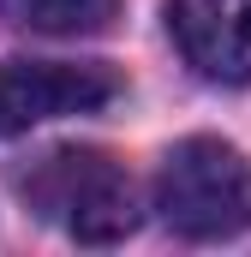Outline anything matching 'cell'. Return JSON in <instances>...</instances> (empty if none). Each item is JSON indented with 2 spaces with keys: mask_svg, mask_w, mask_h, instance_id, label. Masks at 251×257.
Returning <instances> with one entry per match:
<instances>
[{
  "mask_svg": "<svg viewBox=\"0 0 251 257\" xmlns=\"http://www.w3.org/2000/svg\"><path fill=\"white\" fill-rule=\"evenodd\" d=\"M24 197L42 221L66 227L84 245H114L138 227V192L114 156L102 150H54L24 174Z\"/></svg>",
  "mask_w": 251,
  "mask_h": 257,
  "instance_id": "6da1fadb",
  "label": "cell"
},
{
  "mask_svg": "<svg viewBox=\"0 0 251 257\" xmlns=\"http://www.w3.org/2000/svg\"><path fill=\"white\" fill-rule=\"evenodd\" d=\"M156 209L180 239H233L251 227V162L221 138H186L156 174Z\"/></svg>",
  "mask_w": 251,
  "mask_h": 257,
  "instance_id": "7a4b0ae2",
  "label": "cell"
},
{
  "mask_svg": "<svg viewBox=\"0 0 251 257\" xmlns=\"http://www.w3.org/2000/svg\"><path fill=\"white\" fill-rule=\"evenodd\" d=\"M120 96V72L102 60H0V138L96 114Z\"/></svg>",
  "mask_w": 251,
  "mask_h": 257,
  "instance_id": "3957f363",
  "label": "cell"
},
{
  "mask_svg": "<svg viewBox=\"0 0 251 257\" xmlns=\"http://www.w3.org/2000/svg\"><path fill=\"white\" fill-rule=\"evenodd\" d=\"M168 24L203 78L251 84V0H168Z\"/></svg>",
  "mask_w": 251,
  "mask_h": 257,
  "instance_id": "277c9868",
  "label": "cell"
},
{
  "mask_svg": "<svg viewBox=\"0 0 251 257\" xmlns=\"http://www.w3.org/2000/svg\"><path fill=\"white\" fill-rule=\"evenodd\" d=\"M120 12V0H0V18L18 30H42V36H96L108 30Z\"/></svg>",
  "mask_w": 251,
  "mask_h": 257,
  "instance_id": "5b68a950",
  "label": "cell"
}]
</instances>
